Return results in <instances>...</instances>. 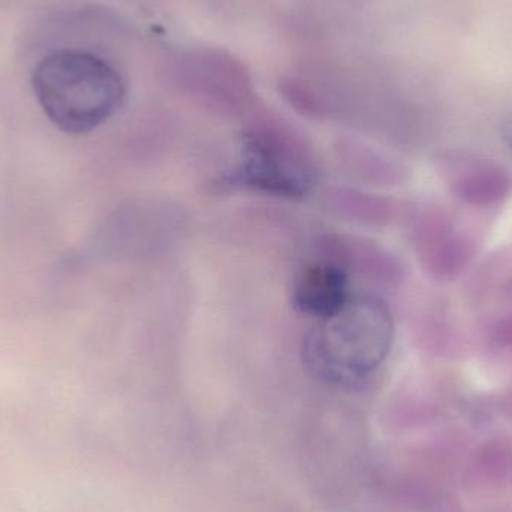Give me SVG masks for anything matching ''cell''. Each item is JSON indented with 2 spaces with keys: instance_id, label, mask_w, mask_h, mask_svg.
Listing matches in <instances>:
<instances>
[{
  "instance_id": "obj_1",
  "label": "cell",
  "mask_w": 512,
  "mask_h": 512,
  "mask_svg": "<svg viewBox=\"0 0 512 512\" xmlns=\"http://www.w3.org/2000/svg\"><path fill=\"white\" fill-rule=\"evenodd\" d=\"M393 339L394 322L384 301L358 295L309 331L304 361L322 381L354 385L387 360Z\"/></svg>"
},
{
  "instance_id": "obj_2",
  "label": "cell",
  "mask_w": 512,
  "mask_h": 512,
  "mask_svg": "<svg viewBox=\"0 0 512 512\" xmlns=\"http://www.w3.org/2000/svg\"><path fill=\"white\" fill-rule=\"evenodd\" d=\"M48 119L66 134L83 135L104 125L125 99L119 72L99 57L63 50L45 57L32 78Z\"/></svg>"
},
{
  "instance_id": "obj_3",
  "label": "cell",
  "mask_w": 512,
  "mask_h": 512,
  "mask_svg": "<svg viewBox=\"0 0 512 512\" xmlns=\"http://www.w3.org/2000/svg\"><path fill=\"white\" fill-rule=\"evenodd\" d=\"M236 180L264 194L301 198L312 189L315 168L297 138L274 126H258L243 138Z\"/></svg>"
},
{
  "instance_id": "obj_4",
  "label": "cell",
  "mask_w": 512,
  "mask_h": 512,
  "mask_svg": "<svg viewBox=\"0 0 512 512\" xmlns=\"http://www.w3.org/2000/svg\"><path fill=\"white\" fill-rule=\"evenodd\" d=\"M349 298L348 274L339 262L331 259L307 262L292 285L295 309L318 321L336 313Z\"/></svg>"
},
{
  "instance_id": "obj_5",
  "label": "cell",
  "mask_w": 512,
  "mask_h": 512,
  "mask_svg": "<svg viewBox=\"0 0 512 512\" xmlns=\"http://www.w3.org/2000/svg\"><path fill=\"white\" fill-rule=\"evenodd\" d=\"M471 237L450 218L432 216L424 227L423 256L426 267L441 279H454L474 258Z\"/></svg>"
},
{
  "instance_id": "obj_6",
  "label": "cell",
  "mask_w": 512,
  "mask_h": 512,
  "mask_svg": "<svg viewBox=\"0 0 512 512\" xmlns=\"http://www.w3.org/2000/svg\"><path fill=\"white\" fill-rule=\"evenodd\" d=\"M448 186L463 203L489 209L507 200L512 179L504 168L493 162L460 161L450 168Z\"/></svg>"
},
{
  "instance_id": "obj_7",
  "label": "cell",
  "mask_w": 512,
  "mask_h": 512,
  "mask_svg": "<svg viewBox=\"0 0 512 512\" xmlns=\"http://www.w3.org/2000/svg\"><path fill=\"white\" fill-rule=\"evenodd\" d=\"M496 340H498L499 345L512 349V316L507 321L501 322L498 330H496Z\"/></svg>"
},
{
  "instance_id": "obj_8",
  "label": "cell",
  "mask_w": 512,
  "mask_h": 512,
  "mask_svg": "<svg viewBox=\"0 0 512 512\" xmlns=\"http://www.w3.org/2000/svg\"><path fill=\"white\" fill-rule=\"evenodd\" d=\"M501 135L502 140H504V143L507 144L508 149L512 152V111L502 122Z\"/></svg>"
}]
</instances>
